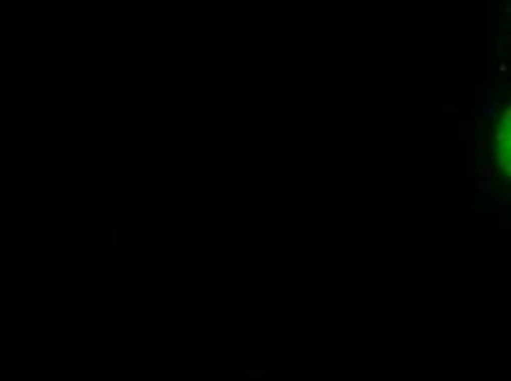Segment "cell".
I'll use <instances>...</instances> for the list:
<instances>
[{
  "label": "cell",
  "instance_id": "obj_1",
  "mask_svg": "<svg viewBox=\"0 0 511 381\" xmlns=\"http://www.w3.org/2000/svg\"><path fill=\"white\" fill-rule=\"evenodd\" d=\"M496 154H498V163L507 174L511 176V106L507 108V113L502 115L500 126L496 130Z\"/></svg>",
  "mask_w": 511,
  "mask_h": 381
},
{
  "label": "cell",
  "instance_id": "obj_2",
  "mask_svg": "<svg viewBox=\"0 0 511 381\" xmlns=\"http://www.w3.org/2000/svg\"><path fill=\"white\" fill-rule=\"evenodd\" d=\"M71 227L73 229H104L106 227V214L104 212H71Z\"/></svg>",
  "mask_w": 511,
  "mask_h": 381
},
{
  "label": "cell",
  "instance_id": "obj_3",
  "mask_svg": "<svg viewBox=\"0 0 511 381\" xmlns=\"http://www.w3.org/2000/svg\"><path fill=\"white\" fill-rule=\"evenodd\" d=\"M71 280H89V249L86 247H71Z\"/></svg>",
  "mask_w": 511,
  "mask_h": 381
},
{
  "label": "cell",
  "instance_id": "obj_4",
  "mask_svg": "<svg viewBox=\"0 0 511 381\" xmlns=\"http://www.w3.org/2000/svg\"><path fill=\"white\" fill-rule=\"evenodd\" d=\"M36 240H42L51 247H66L71 245V229H38Z\"/></svg>",
  "mask_w": 511,
  "mask_h": 381
},
{
  "label": "cell",
  "instance_id": "obj_5",
  "mask_svg": "<svg viewBox=\"0 0 511 381\" xmlns=\"http://www.w3.org/2000/svg\"><path fill=\"white\" fill-rule=\"evenodd\" d=\"M53 289V298H55V313H66L68 315V307H71V302H68V298H71V284L68 282H53L51 284Z\"/></svg>",
  "mask_w": 511,
  "mask_h": 381
},
{
  "label": "cell",
  "instance_id": "obj_6",
  "mask_svg": "<svg viewBox=\"0 0 511 381\" xmlns=\"http://www.w3.org/2000/svg\"><path fill=\"white\" fill-rule=\"evenodd\" d=\"M36 262H40V264L53 262V247L46 245L42 240H36Z\"/></svg>",
  "mask_w": 511,
  "mask_h": 381
},
{
  "label": "cell",
  "instance_id": "obj_7",
  "mask_svg": "<svg viewBox=\"0 0 511 381\" xmlns=\"http://www.w3.org/2000/svg\"><path fill=\"white\" fill-rule=\"evenodd\" d=\"M124 196L121 194H106V199H104V205H106V210L108 212H121L126 207V203H124Z\"/></svg>",
  "mask_w": 511,
  "mask_h": 381
},
{
  "label": "cell",
  "instance_id": "obj_8",
  "mask_svg": "<svg viewBox=\"0 0 511 381\" xmlns=\"http://www.w3.org/2000/svg\"><path fill=\"white\" fill-rule=\"evenodd\" d=\"M38 189L36 176H20L18 178V192L20 194H33Z\"/></svg>",
  "mask_w": 511,
  "mask_h": 381
},
{
  "label": "cell",
  "instance_id": "obj_9",
  "mask_svg": "<svg viewBox=\"0 0 511 381\" xmlns=\"http://www.w3.org/2000/svg\"><path fill=\"white\" fill-rule=\"evenodd\" d=\"M106 296L113 298V300H119L124 296V282H106Z\"/></svg>",
  "mask_w": 511,
  "mask_h": 381
},
{
  "label": "cell",
  "instance_id": "obj_10",
  "mask_svg": "<svg viewBox=\"0 0 511 381\" xmlns=\"http://www.w3.org/2000/svg\"><path fill=\"white\" fill-rule=\"evenodd\" d=\"M18 278L22 282H33V280H36V267H33V264H20V267H18Z\"/></svg>",
  "mask_w": 511,
  "mask_h": 381
},
{
  "label": "cell",
  "instance_id": "obj_11",
  "mask_svg": "<svg viewBox=\"0 0 511 381\" xmlns=\"http://www.w3.org/2000/svg\"><path fill=\"white\" fill-rule=\"evenodd\" d=\"M89 313L91 315H104V313H106V302H102V300H91V302H89Z\"/></svg>",
  "mask_w": 511,
  "mask_h": 381
},
{
  "label": "cell",
  "instance_id": "obj_12",
  "mask_svg": "<svg viewBox=\"0 0 511 381\" xmlns=\"http://www.w3.org/2000/svg\"><path fill=\"white\" fill-rule=\"evenodd\" d=\"M121 245V232L119 229H110L108 232V247H119Z\"/></svg>",
  "mask_w": 511,
  "mask_h": 381
},
{
  "label": "cell",
  "instance_id": "obj_13",
  "mask_svg": "<svg viewBox=\"0 0 511 381\" xmlns=\"http://www.w3.org/2000/svg\"><path fill=\"white\" fill-rule=\"evenodd\" d=\"M159 154L161 157H174V143H159Z\"/></svg>",
  "mask_w": 511,
  "mask_h": 381
}]
</instances>
